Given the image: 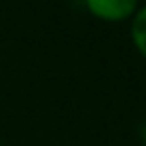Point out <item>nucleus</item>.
<instances>
[{
    "label": "nucleus",
    "instance_id": "obj_1",
    "mask_svg": "<svg viewBox=\"0 0 146 146\" xmlns=\"http://www.w3.org/2000/svg\"><path fill=\"white\" fill-rule=\"evenodd\" d=\"M86 8L104 22H124L132 20L138 10V2L134 0H88Z\"/></svg>",
    "mask_w": 146,
    "mask_h": 146
},
{
    "label": "nucleus",
    "instance_id": "obj_2",
    "mask_svg": "<svg viewBox=\"0 0 146 146\" xmlns=\"http://www.w3.org/2000/svg\"><path fill=\"white\" fill-rule=\"evenodd\" d=\"M130 38L134 42V48L146 58V4L138 6L136 14L130 22Z\"/></svg>",
    "mask_w": 146,
    "mask_h": 146
}]
</instances>
